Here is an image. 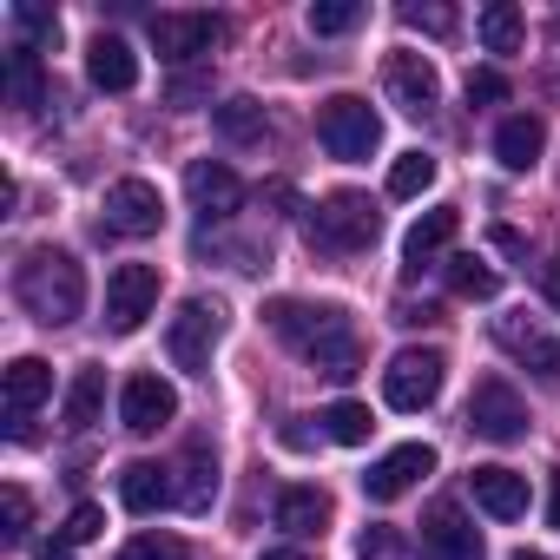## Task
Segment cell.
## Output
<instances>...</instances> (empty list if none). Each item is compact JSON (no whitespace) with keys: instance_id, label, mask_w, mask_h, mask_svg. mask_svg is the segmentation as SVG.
<instances>
[{"instance_id":"obj_18","label":"cell","mask_w":560,"mask_h":560,"mask_svg":"<svg viewBox=\"0 0 560 560\" xmlns=\"http://www.w3.org/2000/svg\"><path fill=\"white\" fill-rule=\"evenodd\" d=\"M468 494H475V508L481 514H494V521H521L527 514V475H514V468H475L468 475Z\"/></svg>"},{"instance_id":"obj_2","label":"cell","mask_w":560,"mask_h":560,"mask_svg":"<svg viewBox=\"0 0 560 560\" xmlns=\"http://www.w3.org/2000/svg\"><path fill=\"white\" fill-rule=\"evenodd\" d=\"M14 298L27 304V317H34V324L67 330V324L86 311V270H80L67 250L40 244V250H27V257H21V270H14Z\"/></svg>"},{"instance_id":"obj_29","label":"cell","mask_w":560,"mask_h":560,"mask_svg":"<svg viewBox=\"0 0 560 560\" xmlns=\"http://www.w3.org/2000/svg\"><path fill=\"white\" fill-rule=\"evenodd\" d=\"M357 560H416V547H409V534H402V527L370 521V527L357 534Z\"/></svg>"},{"instance_id":"obj_37","label":"cell","mask_w":560,"mask_h":560,"mask_svg":"<svg viewBox=\"0 0 560 560\" xmlns=\"http://www.w3.org/2000/svg\"><path fill=\"white\" fill-rule=\"evenodd\" d=\"M0 514H8V540H27V527H34V494L27 488H0Z\"/></svg>"},{"instance_id":"obj_10","label":"cell","mask_w":560,"mask_h":560,"mask_svg":"<svg viewBox=\"0 0 560 560\" xmlns=\"http://www.w3.org/2000/svg\"><path fill=\"white\" fill-rule=\"evenodd\" d=\"M152 304H159V270H152V264H119V270L106 277V324H113L119 337H132V330L152 317Z\"/></svg>"},{"instance_id":"obj_6","label":"cell","mask_w":560,"mask_h":560,"mask_svg":"<svg viewBox=\"0 0 560 560\" xmlns=\"http://www.w3.org/2000/svg\"><path fill=\"white\" fill-rule=\"evenodd\" d=\"M442 383H448L442 350H396L389 370H383V402L402 409V416H422V409L442 396Z\"/></svg>"},{"instance_id":"obj_42","label":"cell","mask_w":560,"mask_h":560,"mask_svg":"<svg viewBox=\"0 0 560 560\" xmlns=\"http://www.w3.org/2000/svg\"><path fill=\"white\" fill-rule=\"evenodd\" d=\"M264 560H311V553H304V547H270Z\"/></svg>"},{"instance_id":"obj_26","label":"cell","mask_w":560,"mask_h":560,"mask_svg":"<svg viewBox=\"0 0 560 560\" xmlns=\"http://www.w3.org/2000/svg\"><path fill=\"white\" fill-rule=\"evenodd\" d=\"M211 126H218V139H231V145H257V139H264V106H257L250 93H237V100L211 106Z\"/></svg>"},{"instance_id":"obj_31","label":"cell","mask_w":560,"mask_h":560,"mask_svg":"<svg viewBox=\"0 0 560 560\" xmlns=\"http://www.w3.org/2000/svg\"><path fill=\"white\" fill-rule=\"evenodd\" d=\"M324 429H330V442H343V448H363L376 422H370V409H363V402H330V409H324Z\"/></svg>"},{"instance_id":"obj_24","label":"cell","mask_w":560,"mask_h":560,"mask_svg":"<svg viewBox=\"0 0 560 560\" xmlns=\"http://www.w3.org/2000/svg\"><path fill=\"white\" fill-rule=\"evenodd\" d=\"M211 494H218V455H211V442H191V448H185L178 508H185V514H205V508H211Z\"/></svg>"},{"instance_id":"obj_32","label":"cell","mask_w":560,"mask_h":560,"mask_svg":"<svg viewBox=\"0 0 560 560\" xmlns=\"http://www.w3.org/2000/svg\"><path fill=\"white\" fill-rule=\"evenodd\" d=\"M304 21H311V34L337 40V34H350V27H363V0H317Z\"/></svg>"},{"instance_id":"obj_43","label":"cell","mask_w":560,"mask_h":560,"mask_svg":"<svg viewBox=\"0 0 560 560\" xmlns=\"http://www.w3.org/2000/svg\"><path fill=\"white\" fill-rule=\"evenodd\" d=\"M508 560H547V553H534V547H521V553H508Z\"/></svg>"},{"instance_id":"obj_35","label":"cell","mask_w":560,"mask_h":560,"mask_svg":"<svg viewBox=\"0 0 560 560\" xmlns=\"http://www.w3.org/2000/svg\"><path fill=\"white\" fill-rule=\"evenodd\" d=\"M14 27H21L34 47H60V14L34 8V0H21V8H14Z\"/></svg>"},{"instance_id":"obj_12","label":"cell","mask_w":560,"mask_h":560,"mask_svg":"<svg viewBox=\"0 0 560 560\" xmlns=\"http://www.w3.org/2000/svg\"><path fill=\"white\" fill-rule=\"evenodd\" d=\"M172 416H178V389H172L165 376H152V370L126 376V389H119V422H126L132 435H159Z\"/></svg>"},{"instance_id":"obj_16","label":"cell","mask_w":560,"mask_h":560,"mask_svg":"<svg viewBox=\"0 0 560 560\" xmlns=\"http://www.w3.org/2000/svg\"><path fill=\"white\" fill-rule=\"evenodd\" d=\"M422 547H429V560H481V527L455 501H435L422 514Z\"/></svg>"},{"instance_id":"obj_30","label":"cell","mask_w":560,"mask_h":560,"mask_svg":"<svg viewBox=\"0 0 560 560\" xmlns=\"http://www.w3.org/2000/svg\"><path fill=\"white\" fill-rule=\"evenodd\" d=\"M429 185H435V159L429 152H402L389 165V198H422Z\"/></svg>"},{"instance_id":"obj_14","label":"cell","mask_w":560,"mask_h":560,"mask_svg":"<svg viewBox=\"0 0 560 560\" xmlns=\"http://www.w3.org/2000/svg\"><path fill=\"white\" fill-rule=\"evenodd\" d=\"M185 191H191V205H198L211 224H224V218L244 211V178H237L224 159H191V165H185Z\"/></svg>"},{"instance_id":"obj_23","label":"cell","mask_w":560,"mask_h":560,"mask_svg":"<svg viewBox=\"0 0 560 560\" xmlns=\"http://www.w3.org/2000/svg\"><path fill=\"white\" fill-rule=\"evenodd\" d=\"M270 514H277V527H284V534H324L330 527V494L324 488H284Z\"/></svg>"},{"instance_id":"obj_15","label":"cell","mask_w":560,"mask_h":560,"mask_svg":"<svg viewBox=\"0 0 560 560\" xmlns=\"http://www.w3.org/2000/svg\"><path fill=\"white\" fill-rule=\"evenodd\" d=\"M422 475H435V448H429V442H402V448H389V455L363 475V494H370V501H402Z\"/></svg>"},{"instance_id":"obj_20","label":"cell","mask_w":560,"mask_h":560,"mask_svg":"<svg viewBox=\"0 0 560 560\" xmlns=\"http://www.w3.org/2000/svg\"><path fill=\"white\" fill-rule=\"evenodd\" d=\"M119 501H126V514H159V508H172V501H178L172 468H159V462H126Z\"/></svg>"},{"instance_id":"obj_8","label":"cell","mask_w":560,"mask_h":560,"mask_svg":"<svg viewBox=\"0 0 560 560\" xmlns=\"http://www.w3.org/2000/svg\"><path fill=\"white\" fill-rule=\"evenodd\" d=\"M494 343L521 363V370H534L547 389L560 383V337L540 324V317H527V311H508V317H494Z\"/></svg>"},{"instance_id":"obj_28","label":"cell","mask_w":560,"mask_h":560,"mask_svg":"<svg viewBox=\"0 0 560 560\" xmlns=\"http://www.w3.org/2000/svg\"><path fill=\"white\" fill-rule=\"evenodd\" d=\"M8 100L14 106H40V47H27V40L8 47Z\"/></svg>"},{"instance_id":"obj_9","label":"cell","mask_w":560,"mask_h":560,"mask_svg":"<svg viewBox=\"0 0 560 560\" xmlns=\"http://www.w3.org/2000/svg\"><path fill=\"white\" fill-rule=\"evenodd\" d=\"M468 429L481 442H521L527 435V402L514 396L508 376H481L475 396H468Z\"/></svg>"},{"instance_id":"obj_39","label":"cell","mask_w":560,"mask_h":560,"mask_svg":"<svg viewBox=\"0 0 560 560\" xmlns=\"http://www.w3.org/2000/svg\"><path fill=\"white\" fill-rule=\"evenodd\" d=\"M501 100H508V80L494 67H475L468 73V106H501Z\"/></svg>"},{"instance_id":"obj_25","label":"cell","mask_w":560,"mask_h":560,"mask_svg":"<svg viewBox=\"0 0 560 560\" xmlns=\"http://www.w3.org/2000/svg\"><path fill=\"white\" fill-rule=\"evenodd\" d=\"M475 34H481V47H488V54H521V40H527L514 0H488V8L475 14Z\"/></svg>"},{"instance_id":"obj_36","label":"cell","mask_w":560,"mask_h":560,"mask_svg":"<svg viewBox=\"0 0 560 560\" xmlns=\"http://www.w3.org/2000/svg\"><path fill=\"white\" fill-rule=\"evenodd\" d=\"M119 560H185V540L178 534H132L119 547Z\"/></svg>"},{"instance_id":"obj_5","label":"cell","mask_w":560,"mask_h":560,"mask_svg":"<svg viewBox=\"0 0 560 560\" xmlns=\"http://www.w3.org/2000/svg\"><path fill=\"white\" fill-rule=\"evenodd\" d=\"M376 231H383V218H376V205H370L363 191H330V198L311 211V237H317L324 250H370Z\"/></svg>"},{"instance_id":"obj_19","label":"cell","mask_w":560,"mask_h":560,"mask_svg":"<svg viewBox=\"0 0 560 560\" xmlns=\"http://www.w3.org/2000/svg\"><path fill=\"white\" fill-rule=\"evenodd\" d=\"M86 80H93L100 93H132V86H139V54H132L119 34H100V40L86 47Z\"/></svg>"},{"instance_id":"obj_4","label":"cell","mask_w":560,"mask_h":560,"mask_svg":"<svg viewBox=\"0 0 560 560\" xmlns=\"http://www.w3.org/2000/svg\"><path fill=\"white\" fill-rule=\"evenodd\" d=\"M224 337V304L211 298H185L178 317L165 324V357L185 370V376H211V350Z\"/></svg>"},{"instance_id":"obj_22","label":"cell","mask_w":560,"mask_h":560,"mask_svg":"<svg viewBox=\"0 0 560 560\" xmlns=\"http://www.w3.org/2000/svg\"><path fill=\"white\" fill-rule=\"evenodd\" d=\"M540 145H547V126H540L534 113H514V119H501V132H494V159H501L508 172H534Z\"/></svg>"},{"instance_id":"obj_3","label":"cell","mask_w":560,"mask_h":560,"mask_svg":"<svg viewBox=\"0 0 560 560\" xmlns=\"http://www.w3.org/2000/svg\"><path fill=\"white\" fill-rule=\"evenodd\" d=\"M317 139H324V152H330V159L357 165V159H370V152L383 145V119H376V106H370V100L337 93V100H324V106H317Z\"/></svg>"},{"instance_id":"obj_7","label":"cell","mask_w":560,"mask_h":560,"mask_svg":"<svg viewBox=\"0 0 560 560\" xmlns=\"http://www.w3.org/2000/svg\"><path fill=\"white\" fill-rule=\"evenodd\" d=\"M383 93H389V106L396 113H409V119H429L435 106H442V73H435V60L429 54H389L383 60Z\"/></svg>"},{"instance_id":"obj_17","label":"cell","mask_w":560,"mask_h":560,"mask_svg":"<svg viewBox=\"0 0 560 560\" xmlns=\"http://www.w3.org/2000/svg\"><path fill=\"white\" fill-rule=\"evenodd\" d=\"M455 231H462V211H455V205H435V211H422V218L409 224V237H402V277H422L435 257H448Z\"/></svg>"},{"instance_id":"obj_13","label":"cell","mask_w":560,"mask_h":560,"mask_svg":"<svg viewBox=\"0 0 560 560\" xmlns=\"http://www.w3.org/2000/svg\"><path fill=\"white\" fill-rule=\"evenodd\" d=\"M218 34H224L218 14H152V47H159V60H172V67L211 54Z\"/></svg>"},{"instance_id":"obj_41","label":"cell","mask_w":560,"mask_h":560,"mask_svg":"<svg viewBox=\"0 0 560 560\" xmlns=\"http://www.w3.org/2000/svg\"><path fill=\"white\" fill-rule=\"evenodd\" d=\"M540 284H547V304H553V311H560V257H553V264H547V277H540Z\"/></svg>"},{"instance_id":"obj_11","label":"cell","mask_w":560,"mask_h":560,"mask_svg":"<svg viewBox=\"0 0 560 560\" xmlns=\"http://www.w3.org/2000/svg\"><path fill=\"white\" fill-rule=\"evenodd\" d=\"M159 224H165V198H159L152 178H119V185L106 191V231H119V237H152Z\"/></svg>"},{"instance_id":"obj_33","label":"cell","mask_w":560,"mask_h":560,"mask_svg":"<svg viewBox=\"0 0 560 560\" xmlns=\"http://www.w3.org/2000/svg\"><path fill=\"white\" fill-rule=\"evenodd\" d=\"M448 284H455V298H494L501 277H494L481 257H448Z\"/></svg>"},{"instance_id":"obj_34","label":"cell","mask_w":560,"mask_h":560,"mask_svg":"<svg viewBox=\"0 0 560 560\" xmlns=\"http://www.w3.org/2000/svg\"><path fill=\"white\" fill-rule=\"evenodd\" d=\"M100 527H106V514H100L93 501H80V508L67 514V527L54 534V547H47V560H54V553H67V547H86V540H93Z\"/></svg>"},{"instance_id":"obj_40","label":"cell","mask_w":560,"mask_h":560,"mask_svg":"<svg viewBox=\"0 0 560 560\" xmlns=\"http://www.w3.org/2000/svg\"><path fill=\"white\" fill-rule=\"evenodd\" d=\"M547 527H560V468H547Z\"/></svg>"},{"instance_id":"obj_38","label":"cell","mask_w":560,"mask_h":560,"mask_svg":"<svg viewBox=\"0 0 560 560\" xmlns=\"http://www.w3.org/2000/svg\"><path fill=\"white\" fill-rule=\"evenodd\" d=\"M402 27H416V34H429V40H448L455 34V8H402Z\"/></svg>"},{"instance_id":"obj_1","label":"cell","mask_w":560,"mask_h":560,"mask_svg":"<svg viewBox=\"0 0 560 560\" xmlns=\"http://www.w3.org/2000/svg\"><path fill=\"white\" fill-rule=\"evenodd\" d=\"M264 324L284 337L291 350H304V363L330 383H350L363 370V343H357V324L337 311V304H298V298H277L264 311Z\"/></svg>"},{"instance_id":"obj_21","label":"cell","mask_w":560,"mask_h":560,"mask_svg":"<svg viewBox=\"0 0 560 560\" xmlns=\"http://www.w3.org/2000/svg\"><path fill=\"white\" fill-rule=\"evenodd\" d=\"M47 396H54V370L40 357H14L8 363V422H27Z\"/></svg>"},{"instance_id":"obj_27","label":"cell","mask_w":560,"mask_h":560,"mask_svg":"<svg viewBox=\"0 0 560 560\" xmlns=\"http://www.w3.org/2000/svg\"><path fill=\"white\" fill-rule=\"evenodd\" d=\"M100 409H106V370H73V383H67V429H93L100 422Z\"/></svg>"}]
</instances>
